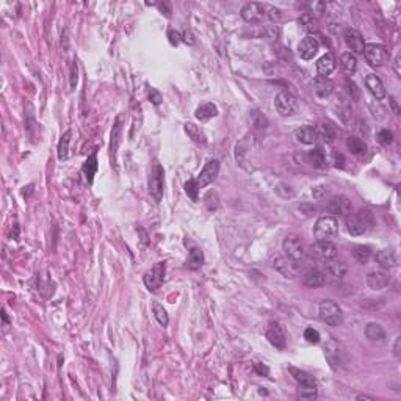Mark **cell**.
<instances>
[{
    "mask_svg": "<svg viewBox=\"0 0 401 401\" xmlns=\"http://www.w3.org/2000/svg\"><path fill=\"white\" fill-rule=\"evenodd\" d=\"M345 224H347L348 234L362 235L371 227V224H373V215H371L370 210H361L357 213L348 215L347 220H345Z\"/></svg>",
    "mask_w": 401,
    "mask_h": 401,
    "instance_id": "obj_1",
    "label": "cell"
},
{
    "mask_svg": "<svg viewBox=\"0 0 401 401\" xmlns=\"http://www.w3.org/2000/svg\"><path fill=\"white\" fill-rule=\"evenodd\" d=\"M257 149V143H255V137L252 133H248L245 138H241L237 145H235V160L237 163L245 168L249 169L248 165H251L252 162V154Z\"/></svg>",
    "mask_w": 401,
    "mask_h": 401,
    "instance_id": "obj_2",
    "label": "cell"
},
{
    "mask_svg": "<svg viewBox=\"0 0 401 401\" xmlns=\"http://www.w3.org/2000/svg\"><path fill=\"white\" fill-rule=\"evenodd\" d=\"M339 234V221L334 217H320L315 223L313 235L317 241H332Z\"/></svg>",
    "mask_w": 401,
    "mask_h": 401,
    "instance_id": "obj_3",
    "label": "cell"
},
{
    "mask_svg": "<svg viewBox=\"0 0 401 401\" xmlns=\"http://www.w3.org/2000/svg\"><path fill=\"white\" fill-rule=\"evenodd\" d=\"M318 315L321 321H324L329 326H339L343 321V313L339 304H336L331 299H324L318 306Z\"/></svg>",
    "mask_w": 401,
    "mask_h": 401,
    "instance_id": "obj_4",
    "label": "cell"
},
{
    "mask_svg": "<svg viewBox=\"0 0 401 401\" xmlns=\"http://www.w3.org/2000/svg\"><path fill=\"white\" fill-rule=\"evenodd\" d=\"M282 249L284 254L289 257V259L295 260L296 263L301 262L304 259L306 255V249H304V243L296 234H289L287 237L284 238L282 241Z\"/></svg>",
    "mask_w": 401,
    "mask_h": 401,
    "instance_id": "obj_5",
    "label": "cell"
},
{
    "mask_svg": "<svg viewBox=\"0 0 401 401\" xmlns=\"http://www.w3.org/2000/svg\"><path fill=\"white\" fill-rule=\"evenodd\" d=\"M275 107L281 116H293L298 111V100L290 91H281L275 97Z\"/></svg>",
    "mask_w": 401,
    "mask_h": 401,
    "instance_id": "obj_6",
    "label": "cell"
},
{
    "mask_svg": "<svg viewBox=\"0 0 401 401\" xmlns=\"http://www.w3.org/2000/svg\"><path fill=\"white\" fill-rule=\"evenodd\" d=\"M149 191L157 203H160L165 191V171L159 163H155L152 168V173L149 177Z\"/></svg>",
    "mask_w": 401,
    "mask_h": 401,
    "instance_id": "obj_7",
    "label": "cell"
},
{
    "mask_svg": "<svg viewBox=\"0 0 401 401\" xmlns=\"http://www.w3.org/2000/svg\"><path fill=\"white\" fill-rule=\"evenodd\" d=\"M271 266H273L281 276L285 279H293L298 276V263L292 259H289L287 255H275L271 259Z\"/></svg>",
    "mask_w": 401,
    "mask_h": 401,
    "instance_id": "obj_8",
    "label": "cell"
},
{
    "mask_svg": "<svg viewBox=\"0 0 401 401\" xmlns=\"http://www.w3.org/2000/svg\"><path fill=\"white\" fill-rule=\"evenodd\" d=\"M324 356H326V361L329 362L334 370L339 368L342 364H343V357H345V350L340 345V343L334 339L327 340L326 345H324Z\"/></svg>",
    "mask_w": 401,
    "mask_h": 401,
    "instance_id": "obj_9",
    "label": "cell"
},
{
    "mask_svg": "<svg viewBox=\"0 0 401 401\" xmlns=\"http://www.w3.org/2000/svg\"><path fill=\"white\" fill-rule=\"evenodd\" d=\"M241 18L245 19L248 24H259L265 18V4H257V2H248L245 7L241 8Z\"/></svg>",
    "mask_w": 401,
    "mask_h": 401,
    "instance_id": "obj_10",
    "label": "cell"
},
{
    "mask_svg": "<svg viewBox=\"0 0 401 401\" xmlns=\"http://www.w3.org/2000/svg\"><path fill=\"white\" fill-rule=\"evenodd\" d=\"M165 271H166V265L163 262H159L152 266L151 271L145 275V285L149 290H157L160 289V285L165 281Z\"/></svg>",
    "mask_w": 401,
    "mask_h": 401,
    "instance_id": "obj_11",
    "label": "cell"
},
{
    "mask_svg": "<svg viewBox=\"0 0 401 401\" xmlns=\"http://www.w3.org/2000/svg\"><path fill=\"white\" fill-rule=\"evenodd\" d=\"M218 174H220V162L218 160L207 162L196 179L199 188H204V187H207V185H210L212 182H215L218 177Z\"/></svg>",
    "mask_w": 401,
    "mask_h": 401,
    "instance_id": "obj_12",
    "label": "cell"
},
{
    "mask_svg": "<svg viewBox=\"0 0 401 401\" xmlns=\"http://www.w3.org/2000/svg\"><path fill=\"white\" fill-rule=\"evenodd\" d=\"M327 210L332 217H348V215H351L353 206H351V201L347 196L340 194L329 201Z\"/></svg>",
    "mask_w": 401,
    "mask_h": 401,
    "instance_id": "obj_13",
    "label": "cell"
},
{
    "mask_svg": "<svg viewBox=\"0 0 401 401\" xmlns=\"http://www.w3.org/2000/svg\"><path fill=\"white\" fill-rule=\"evenodd\" d=\"M320 49V41L313 35H307L298 44V53L303 60H312Z\"/></svg>",
    "mask_w": 401,
    "mask_h": 401,
    "instance_id": "obj_14",
    "label": "cell"
},
{
    "mask_svg": "<svg viewBox=\"0 0 401 401\" xmlns=\"http://www.w3.org/2000/svg\"><path fill=\"white\" fill-rule=\"evenodd\" d=\"M364 55H365L367 63L373 68H379L385 61V50L381 44H373V42H371V44H365Z\"/></svg>",
    "mask_w": 401,
    "mask_h": 401,
    "instance_id": "obj_15",
    "label": "cell"
},
{
    "mask_svg": "<svg viewBox=\"0 0 401 401\" xmlns=\"http://www.w3.org/2000/svg\"><path fill=\"white\" fill-rule=\"evenodd\" d=\"M343 38H345L347 46L353 55L354 53H364L365 42H364V38L359 32L354 30V28H347L345 33H343Z\"/></svg>",
    "mask_w": 401,
    "mask_h": 401,
    "instance_id": "obj_16",
    "label": "cell"
},
{
    "mask_svg": "<svg viewBox=\"0 0 401 401\" xmlns=\"http://www.w3.org/2000/svg\"><path fill=\"white\" fill-rule=\"evenodd\" d=\"M266 339L273 347L284 350L285 348V332L279 323H270L268 329H266Z\"/></svg>",
    "mask_w": 401,
    "mask_h": 401,
    "instance_id": "obj_17",
    "label": "cell"
},
{
    "mask_svg": "<svg viewBox=\"0 0 401 401\" xmlns=\"http://www.w3.org/2000/svg\"><path fill=\"white\" fill-rule=\"evenodd\" d=\"M365 87L368 88V91L371 93V96H373L376 100H381L385 97V87H384V83L382 80L375 76V74H370L365 77Z\"/></svg>",
    "mask_w": 401,
    "mask_h": 401,
    "instance_id": "obj_18",
    "label": "cell"
},
{
    "mask_svg": "<svg viewBox=\"0 0 401 401\" xmlns=\"http://www.w3.org/2000/svg\"><path fill=\"white\" fill-rule=\"evenodd\" d=\"M315 133H317V140H321L323 143H332L337 138L336 127L329 122H318L315 125Z\"/></svg>",
    "mask_w": 401,
    "mask_h": 401,
    "instance_id": "obj_19",
    "label": "cell"
},
{
    "mask_svg": "<svg viewBox=\"0 0 401 401\" xmlns=\"http://www.w3.org/2000/svg\"><path fill=\"white\" fill-rule=\"evenodd\" d=\"M365 337L376 345H382L385 343V331L379 323H368L365 327Z\"/></svg>",
    "mask_w": 401,
    "mask_h": 401,
    "instance_id": "obj_20",
    "label": "cell"
},
{
    "mask_svg": "<svg viewBox=\"0 0 401 401\" xmlns=\"http://www.w3.org/2000/svg\"><path fill=\"white\" fill-rule=\"evenodd\" d=\"M367 284L370 289L373 290H381L384 287H387L389 284V275L385 273V271H371L367 276Z\"/></svg>",
    "mask_w": 401,
    "mask_h": 401,
    "instance_id": "obj_21",
    "label": "cell"
},
{
    "mask_svg": "<svg viewBox=\"0 0 401 401\" xmlns=\"http://www.w3.org/2000/svg\"><path fill=\"white\" fill-rule=\"evenodd\" d=\"M313 91L317 93L318 97H327V96H331L334 91V83L331 79L318 76L313 80Z\"/></svg>",
    "mask_w": 401,
    "mask_h": 401,
    "instance_id": "obj_22",
    "label": "cell"
},
{
    "mask_svg": "<svg viewBox=\"0 0 401 401\" xmlns=\"http://www.w3.org/2000/svg\"><path fill=\"white\" fill-rule=\"evenodd\" d=\"M324 282H326L324 273H321V271L317 270V268L309 270L306 273V276H304V285L307 289H320V287H323V285H324Z\"/></svg>",
    "mask_w": 401,
    "mask_h": 401,
    "instance_id": "obj_23",
    "label": "cell"
},
{
    "mask_svg": "<svg viewBox=\"0 0 401 401\" xmlns=\"http://www.w3.org/2000/svg\"><path fill=\"white\" fill-rule=\"evenodd\" d=\"M292 376L295 378V381L299 384V387H317V381L312 375H309L307 371L304 370H299V368H295V367H289Z\"/></svg>",
    "mask_w": 401,
    "mask_h": 401,
    "instance_id": "obj_24",
    "label": "cell"
},
{
    "mask_svg": "<svg viewBox=\"0 0 401 401\" xmlns=\"http://www.w3.org/2000/svg\"><path fill=\"white\" fill-rule=\"evenodd\" d=\"M336 69V58L331 52L324 53L321 58L317 61V71L321 77H327Z\"/></svg>",
    "mask_w": 401,
    "mask_h": 401,
    "instance_id": "obj_25",
    "label": "cell"
},
{
    "mask_svg": "<svg viewBox=\"0 0 401 401\" xmlns=\"http://www.w3.org/2000/svg\"><path fill=\"white\" fill-rule=\"evenodd\" d=\"M315 251L323 260H329L337 257V246L332 241H317L315 243Z\"/></svg>",
    "mask_w": 401,
    "mask_h": 401,
    "instance_id": "obj_26",
    "label": "cell"
},
{
    "mask_svg": "<svg viewBox=\"0 0 401 401\" xmlns=\"http://www.w3.org/2000/svg\"><path fill=\"white\" fill-rule=\"evenodd\" d=\"M295 138L303 143V145H313L317 141V133H315V127L312 125H303L295 130Z\"/></svg>",
    "mask_w": 401,
    "mask_h": 401,
    "instance_id": "obj_27",
    "label": "cell"
},
{
    "mask_svg": "<svg viewBox=\"0 0 401 401\" xmlns=\"http://www.w3.org/2000/svg\"><path fill=\"white\" fill-rule=\"evenodd\" d=\"M326 263V271H327V275L329 276H332V278H336V279H342L343 276L347 275V265L343 263V262H340V260H337L336 257L334 259H329V260H324Z\"/></svg>",
    "mask_w": 401,
    "mask_h": 401,
    "instance_id": "obj_28",
    "label": "cell"
},
{
    "mask_svg": "<svg viewBox=\"0 0 401 401\" xmlns=\"http://www.w3.org/2000/svg\"><path fill=\"white\" fill-rule=\"evenodd\" d=\"M185 132H187V135H188V138L193 141V143H196V145H199V146H206L207 145V138H206V133L201 130V128L196 125V124H193V122H187L185 124Z\"/></svg>",
    "mask_w": 401,
    "mask_h": 401,
    "instance_id": "obj_29",
    "label": "cell"
},
{
    "mask_svg": "<svg viewBox=\"0 0 401 401\" xmlns=\"http://www.w3.org/2000/svg\"><path fill=\"white\" fill-rule=\"evenodd\" d=\"M375 260L382 268H393L396 265V255L392 249H381L375 254Z\"/></svg>",
    "mask_w": 401,
    "mask_h": 401,
    "instance_id": "obj_30",
    "label": "cell"
},
{
    "mask_svg": "<svg viewBox=\"0 0 401 401\" xmlns=\"http://www.w3.org/2000/svg\"><path fill=\"white\" fill-rule=\"evenodd\" d=\"M121 135H122V125H121V118H116L113 124V128H111V155L113 159H116V152H118V146L121 143Z\"/></svg>",
    "mask_w": 401,
    "mask_h": 401,
    "instance_id": "obj_31",
    "label": "cell"
},
{
    "mask_svg": "<svg viewBox=\"0 0 401 401\" xmlns=\"http://www.w3.org/2000/svg\"><path fill=\"white\" fill-rule=\"evenodd\" d=\"M218 114V108L217 105H213V104H203V105H199L196 108V113H194V116L199 119V121H209L212 118H215Z\"/></svg>",
    "mask_w": 401,
    "mask_h": 401,
    "instance_id": "obj_32",
    "label": "cell"
},
{
    "mask_svg": "<svg viewBox=\"0 0 401 401\" xmlns=\"http://www.w3.org/2000/svg\"><path fill=\"white\" fill-rule=\"evenodd\" d=\"M82 171H83V174H85V177H87V180H88V183H93V179H94V174H96V171H97V152L94 151L88 159H87V162L83 163V168H82Z\"/></svg>",
    "mask_w": 401,
    "mask_h": 401,
    "instance_id": "obj_33",
    "label": "cell"
},
{
    "mask_svg": "<svg viewBox=\"0 0 401 401\" xmlns=\"http://www.w3.org/2000/svg\"><path fill=\"white\" fill-rule=\"evenodd\" d=\"M347 146H348L350 152L354 154V155H364L367 152V149H368L367 143L364 140H361V138H357V137H350L347 140Z\"/></svg>",
    "mask_w": 401,
    "mask_h": 401,
    "instance_id": "obj_34",
    "label": "cell"
},
{
    "mask_svg": "<svg viewBox=\"0 0 401 401\" xmlns=\"http://www.w3.org/2000/svg\"><path fill=\"white\" fill-rule=\"evenodd\" d=\"M309 162L313 168H318V169H323L326 166V155H324V151L321 148H315L309 152Z\"/></svg>",
    "mask_w": 401,
    "mask_h": 401,
    "instance_id": "obj_35",
    "label": "cell"
},
{
    "mask_svg": "<svg viewBox=\"0 0 401 401\" xmlns=\"http://www.w3.org/2000/svg\"><path fill=\"white\" fill-rule=\"evenodd\" d=\"M336 111H337V116L342 119V122H345V124L350 122V119H351V107L348 104V100L340 97V100L336 104Z\"/></svg>",
    "mask_w": 401,
    "mask_h": 401,
    "instance_id": "obj_36",
    "label": "cell"
},
{
    "mask_svg": "<svg viewBox=\"0 0 401 401\" xmlns=\"http://www.w3.org/2000/svg\"><path fill=\"white\" fill-rule=\"evenodd\" d=\"M342 68L345 71L347 76H353L357 69V60H356V55H353L351 52H347L342 55Z\"/></svg>",
    "mask_w": 401,
    "mask_h": 401,
    "instance_id": "obj_37",
    "label": "cell"
},
{
    "mask_svg": "<svg viewBox=\"0 0 401 401\" xmlns=\"http://www.w3.org/2000/svg\"><path fill=\"white\" fill-rule=\"evenodd\" d=\"M371 257V249L364 245H357L353 248V259L359 263H367Z\"/></svg>",
    "mask_w": 401,
    "mask_h": 401,
    "instance_id": "obj_38",
    "label": "cell"
},
{
    "mask_svg": "<svg viewBox=\"0 0 401 401\" xmlns=\"http://www.w3.org/2000/svg\"><path fill=\"white\" fill-rule=\"evenodd\" d=\"M249 121L251 124L255 127V128H259V130H263V128L268 127V119L263 113H260L259 110H252L249 111Z\"/></svg>",
    "mask_w": 401,
    "mask_h": 401,
    "instance_id": "obj_39",
    "label": "cell"
},
{
    "mask_svg": "<svg viewBox=\"0 0 401 401\" xmlns=\"http://www.w3.org/2000/svg\"><path fill=\"white\" fill-rule=\"evenodd\" d=\"M299 25H301V28H303L304 32H307V33H312V32H315L317 30V19L313 18V14H309V13H304L303 16L299 18Z\"/></svg>",
    "mask_w": 401,
    "mask_h": 401,
    "instance_id": "obj_40",
    "label": "cell"
},
{
    "mask_svg": "<svg viewBox=\"0 0 401 401\" xmlns=\"http://www.w3.org/2000/svg\"><path fill=\"white\" fill-rule=\"evenodd\" d=\"M203 263H204V252L199 248H193L188 255V266L191 270H197L203 266Z\"/></svg>",
    "mask_w": 401,
    "mask_h": 401,
    "instance_id": "obj_41",
    "label": "cell"
},
{
    "mask_svg": "<svg viewBox=\"0 0 401 401\" xmlns=\"http://www.w3.org/2000/svg\"><path fill=\"white\" fill-rule=\"evenodd\" d=\"M69 141H71V132H64L63 137L60 138V143H58V159L60 160H66L69 157Z\"/></svg>",
    "mask_w": 401,
    "mask_h": 401,
    "instance_id": "obj_42",
    "label": "cell"
},
{
    "mask_svg": "<svg viewBox=\"0 0 401 401\" xmlns=\"http://www.w3.org/2000/svg\"><path fill=\"white\" fill-rule=\"evenodd\" d=\"M152 310H154V317H155V320L159 321L162 326H166L168 321H169V318H168V312L165 310V307H163L160 303H154V304H152Z\"/></svg>",
    "mask_w": 401,
    "mask_h": 401,
    "instance_id": "obj_43",
    "label": "cell"
},
{
    "mask_svg": "<svg viewBox=\"0 0 401 401\" xmlns=\"http://www.w3.org/2000/svg\"><path fill=\"white\" fill-rule=\"evenodd\" d=\"M275 191H276L281 197H284V199H289V197H293V196H295L293 188L290 187L289 183H284V182H281V183L276 185V187H275Z\"/></svg>",
    "mask_w": 401,
    "mask_h": 401,
    "instance_id": "obj_44",
    "label": "cell"
},
{
    "mask_svg": "<svg viewBox=\"0 0 401 401\" xmlns=\"http://www.w3.org/2000/svg\"><path fill=\"white\" fill-rule=\"evenodd\" d=\"M265 18L271 22H278L281 19V10L273 5L265 4Z\"/></svg>",
    "mask_w": 401,
    "mask_h": 401,
    "instance_id": "obj_45",
    "label": "cell"
},
{
    "mask_svg": "<svg viewBox=\"0 0 401 401\" xmlns=\"http://www.w3.org/2000/svg\"><path fill=\"white\" fill-rule=\"evenodd\" d=\"M197 191H199V185L194 179H190L185 183V193H187L193 201H197Z\"/></svg>",
    "mask_w": 401,
    "mask_h": 401,
    "instance_id": "obj_46",
    "label": "cell"
},
{
    "mask_svg": "<svg viewBox=\"0 0 401 401\" xmlns=\"http://www.w3.org/2000/svg\"><path fill=\"white\" fill-rule=\"evenodd\" d=\"M378 141L381 143L382 146H389L392 145V141H393V133L390 130H381L378 135H376Z\"/></svg>",
    "mask_w": 401,
    "mask_h": 401,
    "instance_id": "obj_47",
    "label": "cell"
},
{
    "mask_svg": "<svg viewBox=\"0 0 401 401\" xmlns=\"http://www.w3.org/2000/svg\"><path fill=\"white\" fill-rule=\"evenodd\" d=\"M304 339L309 343H318L320 342V332L317 331V329H313V327H307L304 331Z\"/></svg>",
    "mask_w": 401,
    "mask_h": 401,
    "instance_id": "obj_48",
    "label": "cell"
},
{
    "mask_svg": "<svg viewBox=\"0 0 401 401\" xmlns=\"http://www.w3.org/2000/svg\"><path fill=\"white\" fill-rule=\"evenodd\" d=\"M347 87H348L350 97H351L353 100H359V99H361V91H359V88H357V85H356L353 80L347 79Z\"/></svg>",
    "mask_w": 401,
    "mask_h": 401,
    "instance_id": "obj_49",
    "label": "cell"
},
{
    "mask_svg": "<svg viewBox=\"0 0 401 401\" xmlns=\"http://www.w3.org/2000/svg\"><path fill=\"white\" fill-rule=\"evenodd\" d=\"M79 68H77V61L74 60L73 61V66H71V76H69V83H71V88H76L77 87V80H79Z\"/></svg>",
    "mask_w": 401,
    "mask_h": 401,
    "instance_id": "obj_50",
    "label": "cell"
},
{
    "mask_svg": "<svg viewBox=\"0 0 401 401\" xmlns=\"http://www.w3.org/2000/svg\"><path fill=\"white\" fill-rule=\"evenodd\" d=\"M299 396L306 399L317 398V387H299Z\"/></svg>",
    "mask_w": 401,
    "mask_h": 401,
    "instance_id": "obj_51",
    "label": "cell"
},
{
    "mask_svg": "<svg viewBox=\"0 0 401 401\" xmlns=\"http://www.w3.org/2000/svg\"><path fill=\"white\" fill-rule=\"evenodd\" d=\"M149 99H151V102H152V104L159 105V104L162 102V94H160L159 91H157V90L151 88V91H149Z\"/></svg>",
    "mask_w": 401,
    "mask_h": 401,
    "instance_id": "obj_52",
    "label": "cell"
},
{
    "mask_svg": "<svg viewBox=\"0 0 401 401\" xmlns=\"http://www.w3.org/2000/svg\"><path fill=\"white\" fill-rule=\"evenodd\" d=\"M168 36H169L171 44H174V46H177V44H179V41H180V33H179V32L169 30V32H168Z\"/></svg>",
    "mask_w": 401,
    "mask_h": 401,
    "instance_id": "obj_53",
    "label": "cell"
},
{
    "mask_svg": "<svg viewBox=\"0 0 401 401\" xmlns=\"http://www.w3.org/2000/svg\"><path fill=\"white\" fill-rule=\"evenodd\" d=\"M159 8H160V11H162V13H165V14H166V16H169V14H171V7H169V4H168V2L159 4Z\"/></svg>",
    "mask_w": 401,
    "mask_h": 401,
    "instance_id": "obj_54",
    "label": "cell"
},
{
    "mask_svg": "<svg viewBox=\"0 0 401 401\" xmlns=\"http://www.w3.org/2000/svg\"><path fill=\"white\" fill-rule=\"evenodd\" d=\"M334 157H336V166H337V168H339V166L343 168V163H345V159H343V155H342V154H336Z\"/></svg>",
    "mask_w": 401,
    "mask_h": 401,
    "instance_id": "obj_55",
    "label": "cell"
},
{
    "mask_svg": "<svg viewBox=\"0 0 401 401\" xmlns=\"http://www.w3.org/2000/svg\"><path fill=\"white\" fill-rule=\"evenodd\" d=\"M399 347H401V337H396V340H395V345H393V353H395V356H396V357L399 356Z\"/></svg>",
    "mask_w": 401,
    "mask_h": 401,
    "instance_id": "obj_56",
    "label": "cell"
},
{
    "mask_svg": "<svg viewBox=\"0 0 401 401\" xmlns=\"http://www.w3.org/2000/svg\"><path fill=\"white\" fill-rule=\"evenodd\" d=\"M11 238H14V240H19V226H18V224H14V226H13V231H11Z\"/></svg>",
    "mask_w": 401,
    "mask_h": 401,
    "instance_id": "obj_57",
    "label": "cell"
},
{
    "mask_svg": "<svg viewBox=\"0 0 401 401\" xmlns=\"http://www.w3.org/2000/svg\"><path fill=\"white\" fill-rule=\"evenodd\" d=\"M255 370L259 371V373H265V375H268V368L265 367V365H262V364H255Z\"/></svg>",
    "mask_w": 401,
    "mask_h": 401,
    "instance_id": "obj_58",
    "label": "cell"
},
{
    "mask_svg": "<svg viewBox=\"0 0 401 401\" xmlns=\"http://www.w3.org/2000/svg\"><path fill=\"white\" fill-rule=\"evenodd\" d=\"M185 38H183V41L185 42H188V44H193L194 42V39H193V35L191 33H188V32H185V35H183Z\"/></svg>",
    "mask_w": 401,
    "mask_h": 401,
    "instance_id": "obj_59",
    "label": "cell"
},
{
    "mask_svg": "<svg viewBox=\"0 0 401 401\" xmlns=\"http://www.w3.org/2000/svg\"><path fill=\"white\" fill-rule=\"evenodd\" d=\"M390 105H392V108H393V113H395V114H399V108H398V105H396L395 97H390Z\"/></svg>",
    "mask_w": 401,
    "mask_h": 401,
    "instance_id": "obj_60",
    "label": "cell"
},
{
    "mask_svg": "<svg viewBox=\"0 0 401 401\" xmlns=\"http://www.w3.org/2000/svg\"><path fill=\"white\" fill-rule=\"evenodd\" d=\"M357 401H362V399H368V401H373L375 398L373 396H368V395H357V398H356Z\"/></svg>",
    "mask_w": 401,
    "mask_h": 401,
    "instance_id": "obj_61",
    "label": "cell"
},
{
    "mask_svg": "<svg viewBox=\"0 0 401 401\" xmlns=\"http://www.w3.org/2000/svg\"><path fill=\"white\" fill-rule=\"evenodd\" d=\"M2 318H4V324H8V315L5 310H2Z\"/></svg>",
    "mask_w": 401,
    "mask_h": 401,
    "instance_id": "obj_62",
    "label": "cell"
}]
</instances>
